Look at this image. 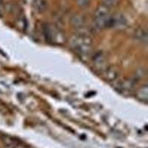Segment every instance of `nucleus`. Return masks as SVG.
Returning <instances> with one entry per match:
<instances>
[{"instance_id": "obj_5", "label": "nucleus", "mask_w": 148, "mask_h": 148, "mask_svg": "<svg viewBox=\"0 0 148 148\" xmlns=\"http://www.w3.org/2000/svg\"><path fill=\"white\" fill-rule=\"evenodd\" d=\"M135 83L133 80H125V81L116 82L114 84L115 89L122 93H129L134 88Z\"/></svg>"}, {"instance_id": "obj_4", "label": "nucleus", "mask_w": 148, "mask_h": 148, "mask_svg": "<svg viewBox=\"0 0 148 148\" xmlns=\"http://www.w3.org/2000/svg\"><path fill=\"white\" fill-rule=\"evenodd\" d=\"M70 43H71V47L75 50L77 47L84 45H92V40L88 36L78 34V35L73 36V37H71Z\"/></svg>"}, {"instance_id": "obj_11", "label": "nucleus", "mask_w": 148, "mask_h": 148, "mask_svg": "<svg viewBox=\"0 0 148 148\" xmlns=\"http://www.w3.org/2000/svg\"><path fill=\"white\" fill-rule=\"evenodd\" d=\"M137 97L140 101L147 103L148 100V88L147 85L141 87L137 92Z\"/></svg>"}, {"instance_id": "obj_3", "label": "nucleus", "mask_w": 148, "mask_h": 148, "mask_svg": "<svg viewBox=\"0 0 148 148\" xmlns=\"http://www.w3.org/2000/svg\"><path fill=\"white\" fill-rule=\"evenodd\" d=\"M127 25V22L125 16L121 14H117L115 16H111L110 20L108 22V27H113V28L122 30L125 29Z\"/></svg>"}, {"instance_id": "obj_1", "label": "nucleus", "mask_w": 148, "mask_h": 148, "mask_svg": "<svg viewBox=\"0 0 148 148\" xmlns=\"http://www.w3.org/2000/svg\"><path fill=\"white\" fill-rule=\"evenodd\" d=\"M110 16V9L106 6H104V5H100L97 8L96 14H95V25L99 29L108 27V22H109Z\"/></svg>"}, {"instance_id": "obj_2", "label": "nucleus", "mask_w": 148, "mask_h": 148, "mask_svg": "<svg viewBox=\"0 0 148 148\" xmlns=\"http://www.w3.org/2000/svg\"><path fill=\"white\" fill-rule=\"evenodd\" d=\"M42 30L45 37L50 42H62L63 41L62 36L57 28L50 24H45L42 27Z\"/></svg>"}, {"instance_id": "obj_12", "label": "nucleus", "mask_w": 148, "mask_h": 148, "mask_svg": "<svg viewBox=\"0 0 148 148\" xmlns=\"http://www.w3.org/2000/svg\"><path fill=\"white\" fill-rule=\"evenodd\" d=\"M118 2L119 0H103L102 5L110 8L114 7V6L117 5Z\"/></svg>"}, {"instance_id": "obj_14", "label": "nucleus", "mask_w": 148, "mask_h": 148, "mask_svg": "<svg viewBox=\"0 0 148 148\" xmlns=\"http://www.w3.org/2000/svg\"><path fill=\"white\" fill-rule=\"evenodd\" d=\"M2 8V2H1V0H0V10Z\"/></svg>"}, {"instance_id": "obj_9", "label": "nucleus", "mask_w": 148, "mask_h": 148, "mask_svg": "<svg viewBox=\"0 0 148 148\" xmlns=\"http://www.w3.org/2000/svg\"><path fill=\"white\" fill-rule=\"evenodd\" d=\"M104 76L108 81H116L119 76V73L117 70L113 67H109L108 69L105 68L104 71Z\"/></svg>"}, {"instance_id": "obj_7", "label": "nucleus", "mask_w": 148, "mask_h": 148, "mask_svg": "<svg viewBox=\"0 0 148 148\" xmlns=\"http://www.w3.org/2000/svg\"><path fill=\"white\" fill-rule=\"evenodd\" d=\"M71 24L74 27L77 29L78 30L85 28L86 19L83 16L80 14H76L71 17Z\"/></svg>"}, {"instance_id": "obj_13", "label": "nucleus", "mask_w": 148, "mask_h": 148, "mask_svg": "<svg viewBox=\"0 0 148 148\" xmlns=\"http://www.w3.org/2000/svg\"><path fill=\"white\" fill-rule=\"evenodd\" d=\"M90 0H77V4L81 7H85L89 5Z\"/></svg>"}, {"instance_id": "obj_10", "label": "nucleus", "mask_w": 148, "mask_h": 148, "mask_svg": "<svg viewBox=\"0 0 148 148\" xmlns=\"http://www.w3.org/2000/svg\"><path fill=\"white\" fill-rule=\"evenodd\" d=\"M48 4L46 0H34L33 1V7L39 13L45 11L47 8Z\"/></svg>"}, {"instance_id": "obj_6", "label": "nucleus", "mask_w": 148, "mask_h": 148, "mask_svg": "<svg viewBox=\"0 0 148 148\" xmlns=\"http://www.w3.org/2000/svg\"><path fill=\"white\" fill-rule=\"evenodd\" d=\"M92 62L95 67L99 70L107 68V59L102 52H97L92 57Z\"/></svg>"}, {"instance_id": "obj_8", "label": "nucleus", "mask_w": 148, "mask_h": 148, "mask_svg": "<svg viewBox=\"0 0 148 148\" xmlns=\"http://www.w3.org/2000/svg\"><path fill=\"white\" fill-rule=\"evenodd\" d=\"M133 37L136 40L142 44H147V32L143 27H139L135 30V32L133 33Z\"/></svg>"}]
</instances>
